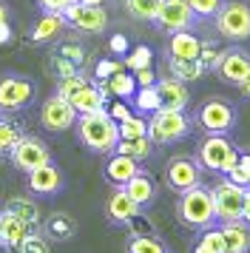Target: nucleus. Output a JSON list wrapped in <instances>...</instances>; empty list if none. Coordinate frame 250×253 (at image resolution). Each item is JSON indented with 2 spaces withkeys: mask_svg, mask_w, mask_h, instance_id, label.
<instances>
[{
  "mask_svg": "<svg viewBox=\"0 0 250 253\" xmlns=\"http://www.w3.org/2000/svg\"><path fill=\"white\" fill-rule=\"evenodd\" d=\"M242 222L250 225V185L245 188V213H242Z\"/></svg>",
  "mask_w": 250,
  "mask_h": 253,
  "instance_id": "obj_50",
  "label": "nucleus"
},
{
  "mask_svg": "<svg viewBox=\"0 0 250 253\" xmlns=\"http://www.w3.org/2000/svg\"><path fill=\"white\" fill-rule=\"evenodd\" d=\"M57 51H60L63 57H68L71 63H74V66H83V63H85V51H83L80 46H74V43H68V46H60Z\"/></svg>",
  "mask_w": 250,
  "mask_h": 253,
  "instance_id": "obj_46",
  "label": "nucleus"
},
{
  "mask_svg": "<svg viewBox=\"0 0 250 253\" xmlns=\"http://www.w3.org/2000/svg\"><path fill=\"white\" fill-rule=\"evenodd\" d=\"M216 29L227 40H248L250 37V6L248 3H225L216 12Z\"/></svg>",
  "mask_w": 250,
  "mask_h": 253,
  "instance_id": "obj_5",
  "label": "nucleus"
},
{
  "mask_svg": "<svg viewBox=\"0 0 250 253\" xmlns=\"http://www.w3.org/2000/svg\"><path fill=\"white\" fill-rule=\"evenodd\" d=\"M34 103V83L29 77H0V111H23Z\"/></svg>",
  "mask_w": 250,
  "mask_h": 253,
  "instance_id": "obj_8",
  "label": "nucleus"
},
{
  "mask_svg": "<svg viewBox=\"0 0 250 253\" xmlns=\"http://www.w3.org/2000/svg\"><path fill=\"white\" fill-rule=\"evenodd\" d=\"M168 185L176 194H185L196 185H202V168L191 160V157H173L168 162V171H165Z\"/></svg>",
  "mask_w": 250,
  "mask_h": 253,
  "instance_id": "obj_13",
  "label": "nucleus"
},
{
  "mask_svg": "<svg viewBox=\"0 0 250 253\" xmlns=\"http://www.w3.org/2000/svg\"><path fill=\"white\" fill-rule=\"evenodd\" d=\"M6 211H11L14 216L20 219V222H26L32 230L40 225V208L34 205L32 199H26V196H14V199H9Z\"/></svg>",
  "mask_w": 250,
  "mask_h": 253,
  "instance_id": "obj_27",
  "label": "nucleus"
},
{
  "mask_svg": "<svg viewBox=\"0 0 250 253\" xmlns=\"http://www.w3.org/2000/svg\"><path fill=\"white\" fill-rule=\"evenodd\" d=\"M48 69L57 74V80H63V77H71V74H80V66H74L68 57H63L60 51H51V57H48Z\"/></svg>",
  "mask_w": 250,
  "mask_h": 253,
  "instance_id": "obj_38",
  "label": "nucleus"
},
{
  "mask_svg": "<svg viewBox=\"0 0 250 253\" xmlns=\"http://www.w3.org/2000/svg\"><path fill=\"white\" fill-rule=\"evenodd\" d=\"M17 253H51V245H48V239H45L43 233L32 230V233L23 239V245H20Z\"/></svg>",
  "mask_w": 250,
  "mask_h": 253,
  "instance_id": "obj_40",
  "label": "nucleus"
},
{
  "mask_svg": "<svg viewBox=\"0 0 250 253\" xmlns=\"http://www.w3.org/2000/svg\"><path fill=\"white\" fill-rule=\"evenodd\" d=\"M23 137L20 126L14 123V120H6V117H0V154H9L14 145H17V139Z\"/></svg>",
  "mask_w": 250,
  "mask_h": 253,
  "instance_id": "obj_34",
  "label": "nucleus"
},
{
  "mask_svg": "<svg viewBox=\"0 0 250 253\" xmlns=\"http://www.w3.org/2000/svg\"><path fill=\"white\" fill-rule=\"evenodd\" d=\"M239 88H242V94H245V97H250V77H248V80H245V83H242Z\"/></svg>",
  "mask_w": 250,
  "mask_h": 253,
  "instance_id": "obj_53",
  "label": "nucleus"
},
{
  "mask_svg": "<svg viewBox=\"0 0 250 253\" xmlns=\"http://www.w3.org/2000/svg\"><path fill=\"white\" fill-rule=\"evenodd\" d=\"M157 91H159V105H162V108H170V111H185V108H188L191 94L185 88V83L176 80V77L157 80Z\"/></svg>",
  "mask_w": 250,
  "mask_h": 253,
  "instance_id": "obj_17",
  "label": "nucleus"
},
{
  "mask_svg": "<svg viewBox=\"0 0 250 253\" xmlns=\"http://www.w3.org/2000/svg\"><path fill=\"white\" fill-rule=\"evenodd\" d=\"M222 236H225L227 253H248L250 251V225L248 222H222Z\"/></svg>",
  "mask_w": 250,
  "mask_h": 253,
  "instance_id": "obj_23",
  "label": "nucleus"
},
{
  "mask_svg": "<svg viewBox=\"0 0 250 253\" xmlns=\"http://www.w3.org/2000/svg\"><path fill=\"white\" fill-rule=\"evenodd\" d=\"M213 205H216V219L219 222H239L242 213H245V188L230 182V179L216 182Z\"/></svg>",
  "mask_w": 250,
  "mask_h": 253,
  "instance_id": "obj_6",
  "label": "nucleus"
},
{
  "mask_svg": "<svg viewBox=\"0 0 250 253\" xmlns=\"http://www.w3.org/2000/svg\"><path fill=\"white\" fill-rule=\"evenodd\" d=\"M128 253H168V248H165L157 236L142 233V236H131V242H128Z\"/></svg>",
  "mask_w": 250,
  "mask_h": 253,
  "instance_id": "obj_35",
  "label": "nucleus"
},
{
  "mask_svg": "<svg viewBox=\"0 0 250 253\" xmlns=\"http://www.w3.org/2000/svg\"><path fill=\"white\" fill-rule=\"evenodd\" d=\"M66 23L71 29H77V32H85V35H100L105 32V26H108V12L102 9V6H85V3H71L66 12Z\"/></svg>",
  "mask_w": 250,
  "mask_h": 253,
  "instance_id": "obj_9",
  "label": "nucleus"
},
{
  "mask_svg": "<svg viewBox=\"0 0 250 253\" xmlns=\"http://www.w3.org/2000/svg\"><path fill=\"white\" fill-rule=\"evenodd\" d=\"M170 71H173V77L182 83H191V80H199L205 74L202 63L199 60H173L170 57Z\"/></svg>",
  "mask_w": 250,
  "mask_h": 253,
  "instance_id": "obj_31",
  "label": "nucleus"
},
{
  "mask_svg": "<svg viewBox=\"0 0 250 253\" xmlns=\"http://www.w3.org/2000/svg\"><path fill=\"white\" fill-rule=\"evenodd\" d=\"M151 148H154V142H151L148 137L120 139V142H117V154H125V157H134L136 162H139V160H148V157H151Z\"/></svg>",
  "mask_w": 250,
  "mask_h": 253,
  "instance_id": "obj_29",
  "label": "nucleus"
},
{
  "mask_svg": "<svg viewBox=\"0 0 250 253\" xmlns=\"http://www.w3.org/2000/svg\"><path fill=\"white\" fill-rule=\"evenodd\" d=\"M196 17H216V12L225 6V0H188Z\"/></svg>",
  "mask_w": 250,
  "mask_h": 253,
  "instance_id": "obj_42",
  "label": "nucleus"
},
{
  "mask_svg": "<svg viewBox=\"0 0 250 253\" xmlns=\"http://www.w3.org/2000/svg\"><path fill=\"white\" fill-rule=\"evenodd\" d=\"M196 14H193L188 0H159V14H157V26L165 32H185L191 29Z\"/></svg>",
  "mask_w": 250,
  "mask_h": 253,
  "instance_id": "obj_12",
  "label": "nucleus"
},
{
  "mask_svg": "<svg viewBox=\"0 0 250 253\" xmlns=\"http://www.w3.org/2000/svg\"><path fill=\"white\" fill-rule=\"evenodd\" d=\"M151 63H154V51L148 46H136L131 48L128 54H125V69L128 71H142V69H151Z\"/></svg>",
  "mask_w": 250,
  "mask_h": 253,
  "instance_id": "obj_36",
  "label": "nucleus"
},
{
  "mask_svg": "<svg viewBox=\"0 0 250 253\" xmlns=\"http://www.w3.org/2000/svg\"><path fill=\"white\" fill-rule=\"evenodd\" d=\"M176 216L188 228H210L216 222V205H213V191H208L202 185H196L191 191L179 194L176 202Z\"/></svg>",
  "mask_w": 250,
  "mask_h": 253,
  "instance_id": "obj_2",
  "label": "nucleus"
},
{
  "mask_svg": "<svg viewBox=\"0 0 250 253\" xmlns=\"http://www.w3.org/2000/svg\"><path fill=\"white\" fill-rule=\"evenodd\" d=\"M134 77H136V85L142 88V85H157V74L151 69H142V71H134Z\"/></svg>",
  "mask_w": 250,
  "mask_h": 253,
  "instance_id": "obj_48",
  "label": "nucleus"
},
{
  "mask_svg": "<svg viewBox=\"0 0 250 253\" xmlns=\"http://www.w3.org/2000/svg\"><path fill=\"white\" fill-rule=\"evenodd\" d=\"M32 233V228L26 225V222H20V219L14 216L11 211H0V248H6V251L17 253L20 251L23 239Z\"/></svg>",
  "mask_w": 250,
  "mask_h": 253,
  "instance_id": "obj_15",
  "label": "nucleus"
},
{
  "mask_svg": "<svg viewBox=\"0 0 250 253\" xmlns=\"http://www.w3.org/2000/svg\"><path fill=\"white\" fill-rule=\"evenodd\" d=\"M0 23H9V6L0 0Z\"/></svg>",
  "mask_w": 250,
  "mask_h": 253,
  "instance_id": "obj_51",
  "label": "nucleus"
},
{
  "mask_svg": "<svg viewBox=\"0 0 250 253\" xmlns=\"http://www.w3.org/2000/svg\"><path fill=\"white\" fill-rule=\"evenodd\" d=\"M117 71H123V63H120V60H100V63L94 66V77H97V80H108Z\"/></svg>",
  "mask_w": 250,
  "mask_h": 253,
  "instance_id": "obj_43",
  "label": "nucleus"
},
{
  "mask_svg": "<svg viewBox=\"0 0 250 253\" xmlns=\"http://www.w3.org/2000/svg\"><path fill=\"white\" fill-rule=\"evenodd\" d=\"M105 211H108V219H111V222H117V225H128L136 213H142V208H139L134 199L128 196V191H125V188H117V191L108 196Z\"/></svg>",
  "mask_w": 250,
  "mask_h": 253,
  "instance_id": "obj_18",
  "label": "nucleus"
},
{
  "mask_svg": "<svg viewBox=\"0 0 250 253\" xmlns=\"http://www.w3.org/2000/svg\"><path fill=\"white\" fill-rule=\"evenodd\" d=\"M193 253H227V245H225V236L219 228H208L199 236V242L193 245Z\"/></svg>",
  "mask_w": 250,
  "mask_h": 253,
  "instance_id": "obj_30",
  "label": "nucleus"
},
{
  "mask_svg": "<svg viewBox=\"0 0 250 253\" xmlns=\"http://www.w3.org/2000/svg\"><path fill=\"white\" fill-rule=\"evenodd\" d=\"M199 126L208 134H227L230 128L236 126V108L225 100H208L199 108Z\"/></svg>",
  "mask_w": 250,
  "mask_h": 253,
  "instance_id": "obj_11",
  "label": "nucleus"
},
{
  "mask_svg": "<svg viewBox=\"0 0 250 253\" xmlns=\"http://www.w3.org/2000/svg\"><path fill=\"white\" fill-rule=\"evenodd\" d=\"M11 43V26L9 23H0V46Z\"/></svg>",
  "mask_w": 250,
  "mask_h": 253,
  "instance_id": "obj_49",
  "label": "nucleus"
},
{
  "mask_svg": "<svg viewBox=\"0 0 250 253\" xmlns=\"http://www.w3.org/2000/svg\"><path fill=\"white\" fill-rule=\"evenodd\" d=\"M168 51L173 60H199V51H202V40L193 35L191 29L185 32H173L168 43Z\"/></svg>",
  "mask_w": 250,
  "mask_h": 253,
  "instance_id": "obj_21",
  "label": "nucleus"
},
{
  "mask_svg": "<svg viewBox=\"0 0 250 253\" xmlns=\"http://www.w3.org/2000/svg\"><path fill=\"white\" fill-rule=\"evenodd\" d=\"M0 117H3V111H0Z\"/></svg>",
  "mask_w": 250,
  "mask_h": 253,
  "instance_id": "obj_54",
  "label": "nucleus"
},
{
  "mask_svg": "<svg viewBox=\"0 0 250 253\" xmlns=\"http://www.w3.org/2000/svg\"><path fill=\"white\" fill-rule=\"evenodd\" d=\"M239 154H242V151H239L225 134H210V137L199 145V154H196V157H199V165L208 168V171L227 173L230 168H236Z\"/></svg>",
  "mask_w": 250,
  "mask_h": 253,
  "instance_id": "obj_3",
  "label": "nucleus"
},
{
  "mask_svg": "<svg viewBox=\"0 0 250 253\" xmlns=\"http://www.w3.org/2000/svg\"><path fill=\"white\" fill-rule=\"evenodd\" d=\"M77 111H74V105L63 100V97H48L40 108V123H43L45 131H51V134H63L68 131L71 126H77Z\"/></svg>",
  "mask_w": 250,
  "mask_h": 253,
  "instance_id": "obj_10",
  "label": "nucleus"
},
{
  "mask_svg": "<svg viewBox=\"0 0 250 253\" xmlns=\"http://www.w3.org/2000/svg\"><path fill=\"white\" fill-rule=\"evenodd\" d=\"M136 173H139V162L134 157H125V154L114 151L111 157H108V162H105V179L111 185H117V188H125Z\"/></svg>",
  "mask_w": 250,
  "mask_h": 253,
  "instance_id": "obj_16",
  "label": "nucleus"
},
{
  "mask_svg": "<svg viewBox=\"0 0 250 253\" xmlns=\"http://www.w3.org/2000/svg\"><path fill=\"white\" fill-rule=\"evenodd\" d=\"M222 54H225V51L216 46V43H202V51H199V63H202V69H205V71L219 69Z\"/></svg>",
  "mask_w": 250,
  "mask_h": 253,
  "instance_id": "obj_41",
  "label": "nucleus"
},
{
  "mask_svg": "<svg viewBox=\"0 0 250 253\" xmlns=\"http://www.w3.org/2000/svg\"><path fill=\"white\" fill-rule=\"evenodd\" d=\"M40 3V9L43 12H54V14H63L71 6V3H77V0H37Z\"/></svg>",
  "mask_w": 250,
  "mask_h": 253,
  "instance_id": "obj_47",
  "label": "nucleus"
},
{
  "mask_svg": "<svg viewBox=\"0 0 250 253\" xmlns=\"http://www.w3.org/2000/svg\"><path fill=\"white\" fill-rule=\"evenodd\" d=\"M108 114H111L117 123H123V120H128V117L134 114V108L128 105V100H114V103L108 105Z\"/></svg>",
  "mask_w": 250,
  "mask_h": 253,
  "instance_id": "obj_44",
  "label": "nucleus"
},
{
  "mask_svg": "<svg viewBox=\"0 0 250 253\" xmlns=\"http://www.w3.org/2000/svg\"><path fill=\"white\" fill-rule=\"evenodd\" d=\"M191 131V120L185 111H170V108H159L157 114H151L148 120V139L151 142H176V139H185Z\"/></svg>",
  "mask_w": 250,
  "mask_h": 253,
  "instance_id": "obj_4",
  "label": "nucleus"
},
{
  "mask_svg": "<svg viewBox=\"0 0 250 253\" xmlns=\"http://www.w3.org/2000/svg\"><path fill=\"white\" fill-rule=\"evenodd\" d=\"M74 233H77V222H74V216H68L63 211L51 213L43 222V236L48 242H68Z\"/></svg>",
  "mask_w": 250,
  "mask_h": 253,
  "instance_id": "obj_22",
  "label": "nucleus"
},
{
  "mask_svg": "<svg viewBox=\"0 0 250 253\" xmlns=\"http://www.w3.org/2000/svg\"><path fill=\"white\" fill-rule=\"evenodd\" d=\"M77 139L94 154H114L120 142V126L108 108L77 117Z\"/></svg>",
  "mask_w": 250,
  "mask_h": 253,
  "instance_id": "obj_1",
  "label": "nucleus"
},
{
  "mask_svg": "<svg viewBox=\"0 0 250 253\" xmlns=\"http://www.w3.org/2000/svg\"><path fill=\"white\" fill-rule=\"evenodd\" d=\"M120 126V139H136V137H148V120L145 117H139L134 111V114L128 117V120H123V123H117Z\"/></svg>",
  "mask_w": 250,
  "mask_h": 253,
  "instance_id": "obj_33",
  "label": "nucleus"
},
{
  "mask_svg": "<svg viewBox=\"0 0 250 253\" xmlns=\"http://www.w3.org/2000/svg\"><path fill=\"white\" fill-rule=\"evenodd\" d=\"M68 103L74 105V111L77 114H91V111H100V108H105V97H102L100 91H97V85H83Z\"/></svg>",
  "mask_w": 250,
  "mask_h": 253,
  "instance_id": "obj_26",
  "label": "nucleus"
},
{
  "mask_svg": "<svg viewBox=\"0 0 250 253\" xmlns=\"http://www.w3.org/2000/svg\"><path fill=\"white\" fill-rule=\"evenodd\" d=\"M216 71L222 74V80L233 83V85H242L250 77V57L245 51H225Z\"/></svg>",
  "mask_w": 250,
  "mask_h": 253,
  "instance_id": "obj_19",
  "label": "nucleus"
},
{
  "mask_svg": "<svg viewBox=\"0 0 250 253\" xmlns=\"http://www.w3.org/2000/svg\"><path fill=\"white\" fill-rule=\"evenodd\" d=\"M227 179L236 182V185H242V188H248L250 185V154H239L236 168L227 171Z\"/></svg>",
  "mask_w": 250,
  "mask_h": 253,
  "instance_id": "obj_39",
  "label": "nucleus"
},
{
  "mask_svg": "<svg viewBox=\"0 0 250 253\" xmlns=\"http://www.w3.org/2000/svg\"><path fill=\"white\" fill-rule=\"evenodd\" d=\"M77 3H85V6H105L108 0H77Z\"/></svg>",
  "mask_w": 250,
  "mask_h": 253,
  "instance_id": "obj_52",
  "label": "nucleus"
},
{
  "mask_svg": "<svg viewBox=\"0 0 250 253\" xmlns=\"http://www.w3.org/2000/svg\"><path fill=\"white\" fill-rule=\"evenodd\" d=\"M66 17L63 14H54V12H43L40 14V20L34 23L32 29V43H40V46H45V43H54L57 37L63 35V29H66Z\"/></svg>",
  "mask_w": 250,
  "mask_h": 253,
  "instance_id": "obj_20",
  "label": "nucleus"
},
{
  "mask_svg": "<svg viewBox=\"0 0 250 253\" xmlns=\"http://www.w3.org/2000/svg\"><path fill=\"white\" fill-rule=\"evenodd\" d=\"M83 85H88L85 74H71V77H63V80H57V97L71 100V97L83 88Z\"/></svg>",
  "mask_w": 250,
  "mask_h": 253,
  "instance_id": "obj_37",
  "label": "nucleus"
},
{
  "mask_svg": "<svg viewBox=\"0 0 250 253\" xmlns=\"http://www.w3.org/2000/svg\"><path fill=\"white\" fill-rule=\"evenodd\" d=\"M125 9L134 14L136 20H145V23H157L159 0H125Z\"/></svg>",
  "mask_w": 250,
  "mask_h": 253,
  "instance_id": "obj_32",
  "label": "nucleus"
},
{
  "mask_svg": "<svg viewBox=\"0 0 250 253\" xmlns=\"http://www.w3.org/2000/svg\"><path fill=\"white\" fill-rule=\"evenodd\" d=\"M9 162L17 168V171L29 173V171H34V168L45 165V162H51V151H48V145H45L43 139L20 137L17 145L9 151Z\"/></svg>",
  "mask_w": 250,
  "mask_h": 253,
  "instance_id": "obj_7",
  "label": "nucleus"
},
{
  "mask_svg": "<svg viewBox=\"0 0 250 253\" xmlns=\"http://www.w3.org/2000/svg\"><path fill=\"white\" fill-rule=\"evenodd\" d=\"M108 48H111V54H117V57H125L128 51H131V43H128V37L125 35H111V40H108Z\"/></svg>",
  "mask_w": 250,
  "mask_h": 253,
  "instance_id": "obj_45",
  "label": "nucleus"
},
{
  "mask_svg": "<svg viewBox=\"0 0 250 253\" xmlns=\"http://www.w3.org/2000/svg\"><path fill=\"white\" fill-rule=\"evenodd\" d=\"M105 83V88H108V97H114V100H131L136 94V77H134V71H117L114 77H108V80H102Z\"/></svg>",
  "mask_w": 250,
  "mask_h": 253,
  "instance_id": "obj_25",
  "label": "nucleus"
},
{
  "mask_svg": "<svg viewBox=\"0 0 250 253\" xmlns=\"http://www.w3.org/2000/svg\"><path fill=\"white\" fill-rule=\"evenodd\" d=\"M131 103H134V111L136 114H157L159 108V91L157 85H142V88H136V94L131 97Z\"/></svg>",
  "mask_w": 250,
  "mask_h": 253,
  "instance_id": "obj_28",
  "label": "nucleus"
},
{
  "mask_svg": "<svg viewBox=\"0 0 250 253\" xmlns=\"http://www.w3.org/2000/svg\"><path fill=\"white\" fill-rule=\"evenodd\" d=\"M125 191H128V196H131L139 208L151 205V202L157 199V185H154V179H151L148 173H142V171H139L131 182L125 185Z\"/></svg>",
  "mask_w": 250,
  "mask_h": 253,
  "instance_id": "obj_24",
  "label": "nucleus"
},
{
  "mask_svg": "<svg viewBox=\"0 0 250 253\" xmlns=\"http://www.w3.org/2000/svg\"><path fill=\"white\" fill-rule=\"evenodd\" d=\"M26 185L37 196H54L63 191V173H60V168L54 162H45V165L26 173Z\"/></svg>",
  "mask_w": 250,
  "mask_h": 253,
  "instance_id": "obj_14",
  "label": "nucleus"
}]
</instances>
